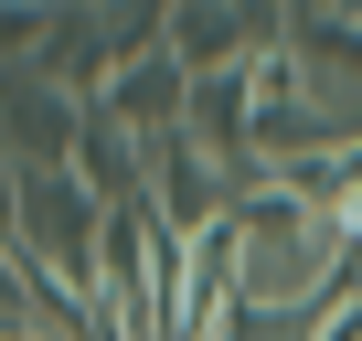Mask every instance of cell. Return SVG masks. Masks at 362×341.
<instances>
[{"instance_id": "1", "label": "cell", "mask_w": 362, "mask_h": 341, "mask_svg": "<svg viewBox=\"0 0 362 341\" xmlns=\"http://www.w3.org/2000/svg\"><path fill=\"white\" fill-rule=\"evenodd\" d=\"M11 214H22V256L54 245L64 277H96V203L64 182V170H22V203H11Z\"/></svg>"}]
</instances>
